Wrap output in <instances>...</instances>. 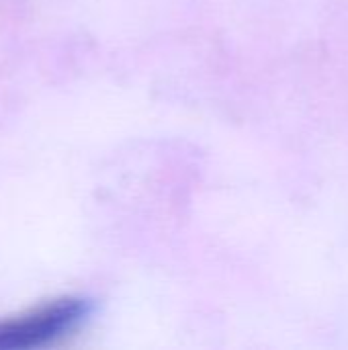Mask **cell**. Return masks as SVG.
<instances>
[{
    "label": "cell",
    "mask_w": 348,
    "mask_h": 350,
    "mask_svg": "<svg viewBox=\"0 0 348 350\" xmlns=\"http://www.w3.org/2000/svg\"><path fill=\"white\" fill-rule=\"evenodd\" d=\"M90 297H62L27 316L0 322V350L47 347L82 328L96 312Z\"/></svg>",
    "instance_id": "6da1fadb"
}]
</instances>
